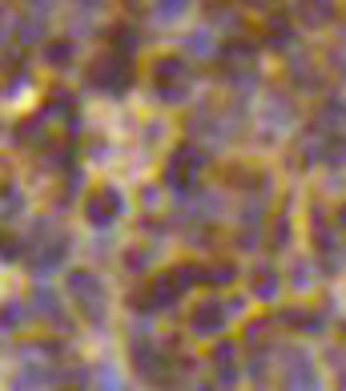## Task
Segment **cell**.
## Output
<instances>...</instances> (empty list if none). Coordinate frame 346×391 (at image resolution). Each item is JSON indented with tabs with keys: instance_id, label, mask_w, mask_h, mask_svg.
Segmentation results:
<instances>
[{
	"instance_id": "obj_1",
	"label": "cell",
	"mask_w": 346,
	"mask_h": 391,
	"mask_svg": "<svg viewBox=\"0 0 346 391\" xmlns=\"http://www.w3.org/2000/svg\"><path fill=\"white\" fill-rule=\"evenodd\" d=\"M20 303H4V307H0V327H4V331H13V327H20Z\"/></svg>"
},
{
	"instance_id": "obj_2",
	"label": "cell",
	"mask_w": 346,
	"mask_h": 391,
	"mask_svg": "<svg viewBox=\"0 0 346 391\" xmlns=\"http://www.w3.org/2000/svg\"><path fill=\"white\" fill-rule=\"evenodd\" d=\"M33 307H37L40 314H57V298L49 291H37V298H33Z\"/></svg>"
}]
</instances>
